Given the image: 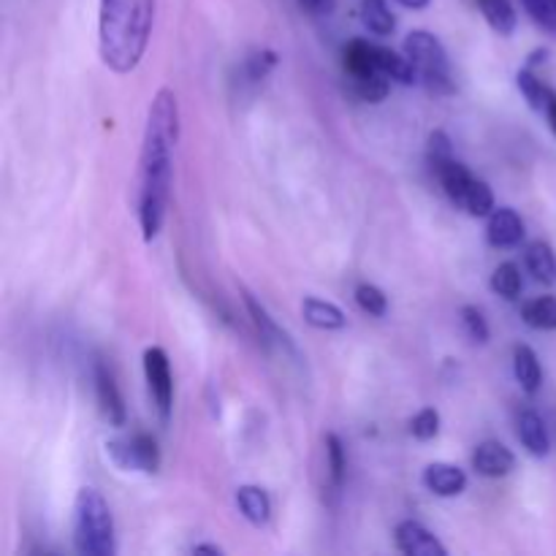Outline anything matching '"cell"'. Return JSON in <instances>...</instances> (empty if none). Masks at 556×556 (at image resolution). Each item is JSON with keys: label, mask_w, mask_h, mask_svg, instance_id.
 Instances as JSON below:
<instances>
[{"label": "cell", "mask_w": 556, "mask_h": 556, "mask_svg": "<svg viewBox=\"0 0 556 556\" xmlns=\"http://www.w3.org/2000/svg\"><path fill=\"white\" fill-rule=\"evenodd\" d=\"M179 141L177 96L168 87L155 92L147 112L144 144L139 161V226L144 242L161 233L166 220L168 195H172L174 150Z\"/></svg>", "instance_id": "cell-1"}, {"label": "cell", "mask_w": 556, "mask_h": 556, "mask_svg": "<svg viewBox=\"0 0 556 556\" xmlns=\"http://www.w3.org/2000/svg\"><path fill=\"white\" fill-rule=\"evenodd\" d=\"M155 0H98V52L114 74H130L150 43Z\"/></svg>", "instance_id": "cell-2"}, {"label": "cell", "mask_w": 556, "mask_h": 556, "mask_svg": "<svg viewBox=\"0 0 556 556\" xmlns=\"http://www.w3.org/2000/svg\"><path fill=\"white\" fill-rule=\"evenodd\" d=\"M74 546L85 556H114V519L101 492L79 489L74 503Z\"/></svg>", "instance_id": "cell-3"}, {"label": "cell", "mask_w": 556, "mask_h": 556, "mask_svg": "<svg viewBox=\"0 0 556 556\" xmlns=\"http://www.w3.org/2000/svg\"><path fill=\"white\" fill-rule=\"evenodd\" d=\"M405 54L416 65L418 81L434 96H451L454 92V79L448 71V54L440 43L438 36L429 30H413L405 38Z\"/></svg>", "instance_id": "cell-4"}, {"label": "cell", "mask_w": 556, "mask_h": 556, "mask_svg": "<svg viewBox=\"0 0 556 556\" xmlns=\"http://www.w3.org/2000/svg\"><path fill=\"white\" fill-rule=\"evenodd\" d=\"M106 454L119 470L125 472H157L161 467V448L150 434H130V438H114L106 443Z\"/></svg>", "instance_id": "cell-5"}, {"label": "cell", "mask_w": 556, "mask_h": 556, "mask_svg": "<svg viewBox=\"0 0 556 556\" xmlns=\"http://www.w3.org/2000/svg\"><path fill=\"white\" fill-rule=\"evenodd\" d=\"M144 378L147 389H150L152 405H155L157 418L166 427L172 421V407H174V378H172V364L163 348H147L144 351Z\"/></svg>", "instance_id": "cell-6"}, {"label": "cell", "mask_w": 556, "mask_h": 556, "mask_svg": "<svg viewBox=\"0 0 556 556\" xmlns=\"http://www.w3.org/2000/svg\"><path fill=\"white\" fill-rule=\"evenodd\" d=\"M239 291H242V302H244V307H248L250 320H253V326H255V331H258L264 348H269V351H280V353H286V356L299 358V353H296V348H293L291 337H288L286 331H282L280 326L275 324V318L269 315V309H266L264 304H261L258 299H255L250 291H244V288H239Z\"/></svg>", "instance_id": "cell-7"}, {"label": "cell", "mask_w": 556, "mask_h": 556, "mask_svg": "<svg viewBox=\"0 0 556 556\" xmlns=\"http://www.w3.org/2000/svg\"><path fill=\"white\" fill-rule=\"evenodd\" d=\"M394 543L405 556H445L448 548L418 521H402L394 532Z\"/></svg>", "instance_id": "cell-8"}, {"label": "cell", "mask_w": 556, "mask_h": 556, "mask_svg": "<svg viewBox=\"0 0 556 556\" xmlns=\"http://www.w3.org/2000/svg\"><path fill=\"white\" fill-rule=\"evenodd\" d=\"M96 400L101 407L103 418H106L112 427H125L128 421V413H125L123 394L117 389V380H114L112 369H106L103 364H96Z\"/></svg>", "instance_id": "cell-9"}, {"label": "cell", "mask_w": 556, "mask_h": 556, "mask_svg": "<svg viewBox=\"0 0 556 556\" xmlns=\"http://www.w3.org/2000/svg\"><path fill=\"white\" fill-rule=\"evenodd\" d=\"M525 220L516 210L510 206H500L489 215V226H486V237L492 248H516V244L525 242Z\"/></svg>", "instance_id": "cell-10"}, {"label": "cell", "mask_w": 556, "mask_h": 556, "mask_svg": "<svg viewBox=\"0 0 556 556\" xmlns=\"http://www.w3.org/2000/svg\"><path fill=\"white\" fill-rule=\"evenodd\" d=\"M472 467H476L478 476L483 478H505L514 472L516 456L514 451L505 448L497 440H486V443L478 445L476 454H472Z\"/></svg>", "instance_id": "cell-11"}, {"label": "cell", "mask_w": 556, "mask_h": 556, "mask_svg": "<svg viewBox=\"0 0 556 556\" xmlns=\"http://www.w3.org/2000/svg\"><path fill=\"white\" fill-rule=\"evenodd\" d=\"M424 486L438 497H459L467 489V476L462 467L448 465V462H434L424 470Z\"/></svg>", "instance_id": "cell-12"}, {"label": "cell", "mask_w": 556, "mask_h": 556, "mask_svg": "<svg viewBox=\"0 0 556 556\" xmlns=\"http://www.w3.org/2000/svg\"><path fill=\"white\" fill-rule=\"evenodd\" d=\"M519 440L527 454L535 456V459L552 454V438H548L546 421L535 410H525L519 416Z\"/></svg>", "instance_id": "cell-13"}, {"label": "cell", "mask_w": 556, "mask_h": 556, "mask_svg": "<svg viewBox=\"0 0 556 556\" xmlns=\"http://www.w3.org/2000/svg\"><path fill=\"white\" fill-rule=\"evenodd\" d=\"M514 375L519 380L525 394H538L543 386V367L538 362V353L530 345H516L514 348Z\"/></svg>", "instance_id": "cell-14"}, {"label": "cell", "mask_w": 556, "mask_h": 556, "mask_svg": "<svg viewBox=\"0 0 556 556\" xmlns=\"http://www.w3.org/2000/svg\"><path fill=\"white\" fill-rule=\"evenodd\" d=\"M342 63H345V71L351 79H362V76L380 74L378 58H375V43L362 41H348L345 52H342Z\"/></svg>", "instance_id": "cell-15"}, {"label": "cell", "mask_w": 556, "mask_h": 556, "mask_svg": "<svg viewBox=\"0 0 556 556\" xmlns=\"http://www.w3.org/2000/svg\"><path fill=\"white\" fill-rule=\"evenodd\" d=\"M302 315L313 329H324V331H337V329H345L348 318L337 304L324 302V299H315L307 296L302 302Z\"/></svg>", "instance_id": "cell-16"}, {"label": "cell", "mask_w": 556, "mask_h": 556, "mask_svg": "<svg viewBox=\"0 0 556 556\" xmlns=\"http://www.w3.org/2000/svg\"><path fill=\"white\" fill-rule=\"evenodd\" d=\"M434 177L440 179V185H443L445 195H448L451 201H454L456 206L462 204V199H465L467 188H470V182L476 177L470 174V168L465 166V163H459L456 157H451V161L440 163L438 168H434Z\"/></svg>", "instance_id": "cell-17"}, {"label": "cell", "mask_w": 556, "mask_h": 556, "mask_svg": "<svg viewBox=\"0 0 556 556\" xmlns=\"http://www.w3.org/2000/svg\"><path fill=\"white\" fill-rule=\"evenodd\" d=\"M237 508L250 525L264 527L271 519V500L261 486H239L237 489Z\"/></svg>", "instance_id": "cell-18"}, {"label": "cell", "mask_w": 556, "mask_h": 556, "mask_svg": "<svg viewBox=\"0 0 556 556\" xmlns=\"http://www.w3.org/2000/svg\"><path fill=\"white\" fill-rule=\"evenodd\" d=\"M375 58H378L380 74L389 76L391 81H400V85H413V81H418V71L407 54L394 52V49L389 47H375Z\"/></svg>", "instance_id": "cell-19"}, {"label": "cell", "mask_w": 556, "mask_h": 556, "mask_svg": "<svg viewBox=\"0 0 556 556\" xmlns=\"http://www.w3.org/2000/svg\"><path fill=\"white\" fill-rule=\"evenodd\" d=\"M525 261H527V269H530V275L535 277L538 282H543V286H554L556 282V253H554L552 244L543 242V239H538V242H532L530 248H527Z\"/></svg>", "instance_id": "cell-20"}, {"label": "cell", "mask_w": 556, "mask_h": 556, "mask_svg": "<svg viewBox=\"0 0 556 556\" xmlns=\"http://www.w3.org/2000/svg\"><path fill=\"white\" fill-rule=\"evenodd\" d=\"M358 14H362L364 27H367L372 36L386 38L396 30V16L391 14V9L386 0H362V9H358Z\"/></svg>", "instance_id": "cell-21"}, {"label": "cell", "mask_w": 556, "mask_h": 556, "mask_svg": "<svg viewBox=\"0 0 556 556\" xmlns=\"http://www.w3.org/2000/svg\"><path fill=\"white\" fill-rule=\"evenodd\" d=\"M476 3L494 33L510 36L516 30V9L510 0H476Z\"/></svg>", "instance_id": "cell-22"}, {"label": "cell", "mask_w": 556, "mask_h": 556, "mask_svg": "<svg viewBox=\"0 0 556 556\" xmlns=\"http://www.w3.org/2000/svg\"><path fill=\"white\" fill-rule=\"evenodd\" d=\"M521 318L530 329L556 331V296H538L525 304Z\"/></svg>", "instance_id": "cell-23"}, {"label": "cell", "mask_w": 556, "mask_h": 556, "mask_svg": "<svg viewBox=\"0 0 556 556\" xmlns=\"http://www.w3.org/2000/svg\"><path fill=\"white\" fill-rule=\"evenodd\" d=\"M462 210L472 217H489L494 212V193L483 179H472L470 188H467L465 199H462Z\"/></svg>", "instance_id": "cell-24"}, {"label": "cell", "mask_w": 556, "mask_h": 556, "mask_svg": "<svg viewBox=\"0 0 556 556\" xmlns=\"http://www.w3.org/2000/svg\"><path fill=\"white\" fill-rule=\"evenodd\" d=\"M516 85H519L521 96L527 98V103H530L535 112H546L554 90H548V87L543 85L535 74H532V68H521L519 74H516Z\"/></svg>", "instance_id": "cell-25"}, {"label": "cell", "mask_w": 556, "mask_h": 556, "mask_svg": "<svg viewBox=\"0 0 556 556\" xmlns=\"http://www.w3.org/2000/svg\"><path fill=\"white\" fill-rule=\"evenodd\" d=\"M521 286H525V282H521V269L514 264V261H508V264H500L497 269H494L492 291L497 293V296L514 302V299H519Z\"/></svg>", "instance_id": "cell-26"}, {"label": "cell", "mask_w": 556, "mask_h": 556, "mask_svg": "<svg viewBox=\"0 0 556 556\" xmlns=\"http://www.w3.org/2000/svg\"><path fill=\"white\" fill-rule=\"evenodd\" d=\"M353 96L364 103H380L389 98L391 90V79L383 74H372V76H362V79H351Z\"/></svg>", "instance_id": "cell-27"}, {"label": "cell", "mask_w": 556, "mask_h": 556, "mask_svg": "<svg viewBox=\"0 0 556 556\" xmlns=\"http://www.w3.org/2000/svg\"><path fill=\"white\" fill-rule=\"evenodd\" d=\"M356 304L364 313L372 315V318H383L389 313V296L378 286H372V282H362L356 288Z\"/></svg>", "instance_id": "cell-28"}, {"label": "cell", "mask_w": 556, "mask_h": 556, "mask_svg": "<svg viewBox=\"0 0 556 556\" xmlns=\"http://www.w3.org/2000/svg\"><path fill=\"white\" fill-rule=\"evenodd\" d=\"M324 443H326V462H329V478L331 483H334V489H340L342 481H345V470H348L345 448H342V440L331 432L326 434Z\"/></svg>", "instance_id": "cell-29"}, {"label": "cell", "mask_w": 556, "mask_h": 556, "mask_svg": "<svg viewBox=\"0 0 556 556\" xmlns=\"http://www.w3.org/2000/svg\"><path fill=\"white\" fill-rule=\"evenodd\" d=\"M521 5L538 27L556 36V0H521Z\"/></svg>", "instance_id": "cell-30"}, {"label": "cell", "mask_w": 556, "mask_h": 556, "mask_svg": "<svg viewBox=\"0 0 556 556\" xmlns=\"http://www.w3.org/2000/svg\"><path fill=\"white\" fill-rule=\"evenodd\" d=\"M440 432V413L434 407H424L410 418V434L416 440H434Z\"/></svg>", "instance_id": "cell-31"}, {"label": "cell", "mask_w": 556, "mask_h": 556, "mask_svg": "<svg viewBox=\"0 0 556 556\" xmlns=\"http://www.w3.org/2000/svg\"><path fill=\"white\" fill-rule=\"evenodd\" d=\"M462 326H465L467 337H470L472 342H478V345H486L489 342V324L486 318H483V313L478 307H462Z\"/></svg>", "instance_id": "cell-32"}, {"label": "cell", "mask_w": 556, "mask_h": 556, "mask_svg": "<svg viewBox=\"0 0 556 556\" xmlns=\"http://www.w3.org/2000/svg\"><path fill=\"white\" fill-rule=\"evenodd\" d=\"M277 65V54L271 49H261V52L250 54L248 63H244V74L250 81H261L269 76V71Z\"/></svg>", "instance_id": "cell-33"}, {"label": "cell", "mask_w": 556, "mask_h": 556, "mask_svg": "<svg viewBox=\"0 0 556 556\" xmlns=\"http://www.w3.org/2000/svg\"><path fill=\"white\" fill-rule=\"evenodd\" d=\"M427 150H429V163H432V168H438L440 163H445L454 157V144H451V139L445 130H432V134H429Z\"/></svg>", "instance_id": "cell-34"}, {"label": "cell", "mask_w": 556, "mask_h": 556, "mask_svg": "<svg viewBox=\"0 0 556 556\" xmlns=\"http://www.w3.org/2000/svg\"><path fill=\"white\" fill-rule=\"evenodd\" d=\"M302 3L304 11H309V14L320 16V14H329L331 9H334V0H299Z\"/></svg>", "instance_id": "cell-35"}, {"label": "cell", "mask_w": 556, "mask_h": 556, "mask_svg": "<svg viewBox=\"0 0 556 556\" xmlns=\"http://www.w3.org/2000/svg\"><path fill=\"white\" fill-rule=\"evenodd\" d=\"M546 58H548V49H535V52L530 54V63H527V68H535V65L546 63Z\"/></svg>", "instance_id": "cell-36"}, {"label": "cell", "mask_w": 556, "mask_h": 556, "mask_svg": "<svg viewBox=\"0 0 556 556\" xmlns=\"http://www.w3.org/2000/svg\"><path fill=\"white\" fill-rule=\"evenodd\" d=\"M546 117H548V125H552V130L556 136V92H552V101H548V106H546Z\"/></svg>", "instance_id": "cell-37"}, {"label": "cell", "mask_w": 556, "mask_h": 556, "mask_svg": "<svg viewBox=\"0 0 556 556\" xmlns=\"http://www.w3.org/2000/svg\"><path fill=\"white\" fill-rule=\"evenodd\" d=\"M396 3L400 5H405V9H427L429 5V0H396Z\"/></svg>", "instance_id": "cell-38"}, {"label": "cell", "mask_w": 556, "mask_h": 556, "mask_svg": "<svg viewBox=\"0 0 556 556\" xmlns=\"http://www.w3.org/2000/svg\"><path fill=\"white\" fill-rule=\"evenodd\" d=\"M193 552H195V554L206 552V554H217V556H220V554H223V548H220V546H206V543H201V546H195Z\"/></svg>", "instance_id": "cell-39"}]
</instances>
